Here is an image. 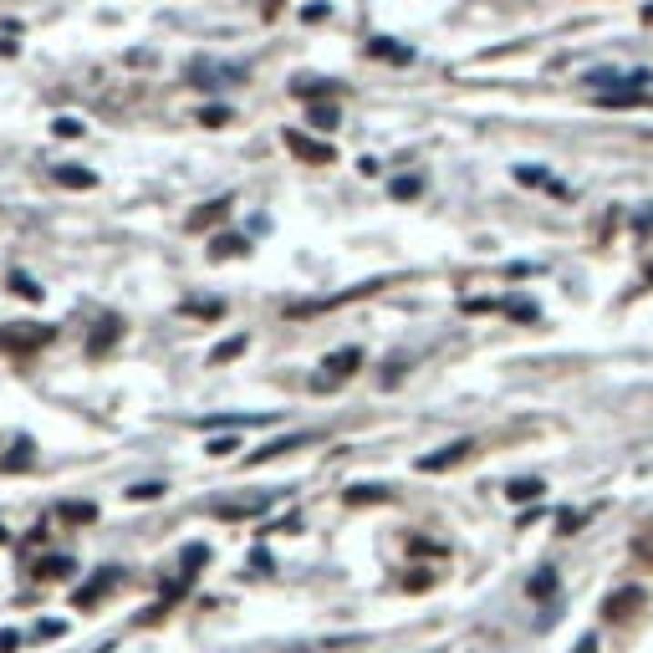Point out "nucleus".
<instances>
[{
	"label": "nucleus",
	"mask_w": 653,
	"mask_h": 653,
	"mask_svg": "<svg viewBox=\"0 0 653 653\" xmlns=\"http://www.w3.org/2000/svg\"><path fill=\"white\" fill-rule=\"evenodd\" d=\"M240 250H245V240H240V235H219V240H215V250H209V256H240Z\"/></svg>",
	"instance_id": "nucleus-17"
},
{
	"label": "nucleus",
	"mask_w": 653,
	"mask_h": 653,
	"mask_svg": "<svg viewBox=\"0 0 653 653\" xmlns=\"http://www.w3.org/2000/svg\"><path fill=\"white\" fill-rule=\"evenodd\" d=\"M66 572H72V556H41V562H36L41 582H56V576H66Z\"/></svg>",
	"instance_id": "nucleus-13"
},
{
	"label": "nucleus",
	"mask_w": 653,
	"mask_h": 653,
	"mask_svg": "<svg viewBox=\"0 0 653 653\" xmlns=\"http://www.w3.org/2000/svg\"><path fill=\"white\" fill-rule=\"evenodd\" d=\"M225 215H230V199H209V205H205V209H194L184 225H189V230H209V225H219Z\"/></svg>",
	"instance_id": "nucleus-7"
},
{
	"label": "nucleus",
	"mask_w": 653,
	"mask_h": 653,
	"mask_svg": "<svg viewBox=\"0 0 653 653\" xmlns=\"http://www.w3.org/2000/svg\"><path fill=\"white\" fill-rule=\"evenodd\" d=\"M0 541H5V531H0Z\"/></svg>",
	"instance_id": "nucleus-32"
},
{
	"label": "nucleus",
	"mask_w": 653,
	"mask_h": 653,
	"mask_svg": "<svg viewBox=\"0 0 653 653\" xmlns=\"http://www.w3.org/2000/svg\"><path fill=\"white\" fill-rule=\"evenodd\" d=\"M194 87H225V82H245V66H219V62H194L189 66Z\"/></svg>",
	"instance_id": "nucleus-1"
},
{
	"label": "nucleus",
	"mask_w": 653,
	"mask_h": 653,
	"mask_svg": "<svg viewBox=\"0 0 653 653\" xmlns=\"http://www.w3.org/2000/svg\"><path fill=\"white\" fill-rule=\"evenodd\" d=\"M286 148H291L296 158H307V164H332V143H317V138H307V133H286Z\"/></svg>",
	"instance_id": "nucleus-2"
},
{
	"label": "nucleus",
	"mask_w": 653,
	"mask_h": 653,
	"mask_svg": "<svg viewBox=\"0 0 653 653\" xmlns=\"http://www.w3.org/2000/svg\"><path fill=\"white\" fill-rule=\"evenodd\" d=\"M230 449H235V439H215V444H209V454H215V460H225Z\"/></svg>",
	"instance_id": "nucleus-29"
},
{
	"label": "nucleus",
	"mask_w": 653,
	"mask_h": 653,
	"mask_svg": "<svg viewBox=\"0 0 653 653\" xmlns=\"http://www.w3.org/2000/svg\"><path fill=\"white\" fill-rule=\"evenodd\" d=\"M46 342H52V327H36V321H31V332H21V327L0 332V347H15V352H31V347H46Z\"/></svg>",
	"instance_id": "nucleus-3"
},
{
	"label": "nucleus",
	"mask_w": 653,
	"mask_h": 653,
	"mask_svg": "<svg viewBox=\"0 0 653 653\" xmlns=\"http://www.w3.org/2000/svg\"><path fill=\"white\" fill-rule=\"evenodd\" d=\"M419 194V179H393V199H413Z\"/></svg>",
	"instance_id": "nucleus-26"
},
{
	"label": "nucleus",
	"mask_w": 653,
	"mask_h": 653,
	"mask_svg": "<svg viewBox=\"0 0 653 653\" xmlns=\"http://www.w3.org/2000/svg\"><path fill=\"white\" fill-rule=\"evenodd\" d=\"M531 592H536V597H551V592H556V576H551V572H541L536 582H531Z\"/></svg>",
	"instance_id": "nucleus-25"
},
{
	"label": "nucleus",
	"mask_w": 653,
	"mask_h": 653,
	"mask_svg": "<svg viewBox=\"0 0 653 653\" xmlns=\"http://www.w3.org/2000/svg\"><path fill=\"white\" fill-rule=\"evenodd\" d=\"M347 500H352V505H358V500H383V490H378V485H358Z\"/></svg>",
	"instance_id": "nucleus-27"
},
{
	"label": "nucleus",
	"mask_w": 653,
	"mask_h": 653,
	"mask_svg": "<svg viewBox=\"0 0 653 653\" xmlns=\"http://www.w3.org/2000/svg\"><path fill=\"white\" fill-rule=\"evenodd\" d=\"M358 362H362V352H358V347H342V352H332V358L321 362V368H332V378H317V388L337 383V378H352V372H358Z\"/></svg>",
	"instance_id": "nucleus-6"
},
{
	"label": "nucleus",
	"mask_w": 653,
	"mask_h": 653,
	"mask_svg": "<svg viewBox=\"0 0 653 653\" xmlns=\"http://www.w3.org/2000/svg\"><path fill=\"white\" fill-rule=\"evenodd\" d=\"M245 352V337H230V342H219L215 352H209V362H230V358H240Z\"/></svg>",
	"instance_id": "nucleus-15"
},
{
	"label": "nucleus",
	"mask_w": 653,
	"mask_h": 653,
	"mask_svg": "<svg viewBox=\"0 0 653 653\" xmlns=\"http://www.w3.org/2000/svg\"><path fill=\"white\" fill-rule=\"evenodd\" d=\"M199 123H205V128H225V123H230V107H205Z\"/></svg>",
	"instance_id": "nucleus-18"
},
{
	"label": "nucleus",
	"mask_w": 653,
	"mask_h": 653,
	"mask_svg": "<svg viewBox=\"0 0 653 653\" xmlns=\"http://www.w3.org/2000/svg\"><path fill=\"white\" fill-rule=\"evenodd\" d=\"M56 184H62V189H92L97 174H92V168H77V164H62L56 168Z\"/></svg>",
	"instance_id": "nucleus-10"
},
{
	"label": "nucleus",
	"mask_w": 653,
	"mask_h": 653,
	"mask_svg": "<svg viewBox=\"0 0 653 653\" xmlns=\"http://www.w3.org/2000/svg\"><path fill=\"white\" fill-rule=\"evenodd\" d=\"M92 515H97L92 505H62V521H92Z\"/></svg>",
	"instance_id": "nucleus-24"
},
{
	"label": "nucleus",
	"mask_w": 653,
	"mask_h": 653,
	"mask_svg": "<svg viewBox=\"0 0 653 653\" xmlns=\"http://www.w3.org/2000/svg\"><path fill=\"white\" fill-rule=\"evenodd\" d=\"M643 21H648V26H653V5H643Z\"/></svg>",
	"instance_id": "nucleus-31"
},
{
	"label": "nucleus",
	"mask_w": 653,
	"mask_h": 653,
	"mask_svg": "<svg viewBox=\"0 0 653 653\" xmlns=\"http://www.w3.org/2000/svg\"><path fill=\"white\" fill-rule=\"evenodd\" d=\"M184 311H189V317H219V301H184Z\"/></svg>",
	"instance_id": "nucleus-22"
},
{
	"label": "nucleus",
	"mask_w": 653,
	"mask_h": 653,
	"mask_svg": "<svg viewBox=\"0 0 653 653\" xmlns=\"http://www.w3.org/2000/svg\"><path fill=\"white\" fill-rule=\"evenodd\" d=\"M368 52H372V56H383V62H409V56H413L409 46H393L388 36H372V41H368Z\"/></svg>",
	"instance_id": "nucleus-12"
},
{
	"label": "nucleus",
	"mask_w": 653,
	"mask_h": 653,
	"mask_svg": "<svg viewBox=\"0 0 653 653\" xmlns=\"http://www.w3.org/2000/svg\"><path fill=\"white\" fill-rule=\"evenodd\" d=\"M11 291H21L26 301H41V286L31 281V276H21V270H11Z\"/></svg>",
	"instance_id": "nucleus-16"
},
{
	"label": "nucleus",
	"mask_w": 653,
	"mask_h": 653,
	"mask_svg": "<svg viewBox=\"0 0 653 653\" xmlns=\"http://www.w3.org/2000/svg\"><path fill=\"white\" fill-rule=\"evenodd\" d=\"M592 648H597V643H592V638H582V648H576V653H592Z\"/></svg>",
	"instance_id": "nucleus-30"
},
{
	"label": "nucleus",
	"mask_w": 653,
	"mask_h": 653,
	"mask_svg": "<svg viewBox=\"0 0 653 653\" xmlns=\"http://www.w3.org/2000/svg\"><path fill=\"white\" fill-rule=\"evenodd\" d=\"M117 337H123V321H117V317L97 321V332H92L87 352H92V358H103V352H107V347H113V342H117Z\"/></svg>",
	"instance_id": "nucleus-8"
},
{
	"label": "nucleus",
	"mask_w": 653,
	"mask_h": 653,
	"mask_svg": "<svg viewBox=\"0 0 653 653\" xmlns=\"http://www.w3.org/2000/svg\"><path fill=\"white\" fill-rule=\"evenodd\" d=\"M311 128H337V107H311Z\"/></svg>",
	"instance_id": "nucleus-19"
},
{
	"label": "nucleus",
	"mask_w": 653,
	"mask_h": 653,
	"mask_svg": "<svg viewBox=\"0 0 653 653\" xmlns=\"http://www.w3.org/2000/svg\"><path fill=\"white\" fill-rule=\"evenodd\" d=\"M31 449H36L31 439H15V444H11V454L0 460V470H5V474H15V470H31V460H36Z\"/></svg>",
	"instance_id": "nucleus-11"
},
{
	"label": "nucleus",
	"mask_w": 653,
	"mask_h": 653,
	"mask_svg": "<svg viewBox=\"0 0 653 653\" xmlns=\"http://www.w3.org/2000/svg\"><path fill=\"white\" fill-rule=\"evenodd\" d=\"M291 92H296V97H321V92H337V87H332V82H296Z\"/></svg>",
	"instance_id": "nucleus-21"
},
{
	"label": "nucleus",
	"mask_w": 653,
	"mask_h": 653,
	"mask_svg": "<svg viewBox=\"0 0 653 653\" xmlns=\"http://www.w3.org/2000/svg\"><path fill=\"white\" fill-rule=\"evenodd\" d=\"M470 454H474V444H470V439H454V444H449V449H439V454H423V460H419V470H429V474H434V470H449V464L470 460Z\"/></svg>",
	"instance_id": "nucleus-5"
},
{
	"label": "nucleus",
	"mask_w": 653,
	"mask_h": 653,
	"mask_svg": "<svg viewBox=\"0 0 653 653\" xmlns=\"http://www.w3.org/2000/svg\"><path fill=\"white\" fill-rule=\"evenodd\" d=\"M128 495H133V500H158V495H164V485H133Z\"/></svg>",
	"instance_id": "nucleus-28"
},
{
	"label": "nucleus",
	"mask_w": 653,
	"mask_h": 653,
	"mask_svg": "<svg viewBox=\"0 0 653 653\" xmlns=\"http://www.w3.org/2000/svg\"><path fill=\"white\" fill-rule=\"evenodd\" d=\"M541 490H546L541 480H511V490H505V495H511V500H536Z\"/></svg>",
	"instance_id": "nucleus-14"
},
{
	"label": "nucleus",
	"mask_w": 653,
	"mask_h": 653,
	"mask_svg": "<svg viewBox=\"0 0 653 653\" xmlns=\"http://www.w3.org/2000/svg\"><path fill=\"white\" fill-rule=\"evenodd\" d=\"M52 128H56V138H82V123H77V117H56Z\"/></svg>",
	"instance_id": "nucleus-23"
},
{
	"label": "nucleus",
	"mask_w": 653,
	"mask_h": 653,
	"mask_svg": "<svg viewBox=\"0 0 653 653\" xmlns=\"http://www.w3.org/2000/svg\"><path fill=\"white\" fill-rule=\"evenodd\" d=\"M107 587H113V576H97L92 587H82V592H77V602H82V607H87V602H92V597H103Z\"/></svg>",
	"instance_id": "nucleus-20"
},
{
	"label": "nucleus",
	"mask_w": 653,
	"mask_h": 653,
	"mask_svg": "<svg viewBox=\"0 0 653 653\" xmlns=\"http://www.w3.org/2000/svg\"><path fill=\"white\" fill-rule=\"evenodd\" d=\"M643 607V587H617L613 597L602 602V613L613 617V623H623V617H633Z\"/></svg>",
	"instance_id": "nucleus-4"
},
{
	"label": "nucleus",
	"mask_w": 653,
	"mask_h": 653,
	"mask_svg": "<svg viewBox=\"0 0 653 653\" xmlns=\"http://www.w3.org/2000/svg\"><path fill=\"white\" fill-rule=\"evenodd\" d=\"M597 103L602 107H643V103H653V92L648 87H623V92H602Z\"/></svg>",
	"instance_id": "nucleus-9"
}]
</instances>
